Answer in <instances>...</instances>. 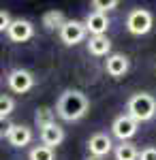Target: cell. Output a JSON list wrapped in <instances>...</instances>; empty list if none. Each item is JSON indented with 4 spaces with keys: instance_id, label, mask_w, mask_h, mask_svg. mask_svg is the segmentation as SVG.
<instances>
[{
    "instance_id": "obj_1",
    "label": "cell",
    "mask_w": 156,
    "mask_h": 160,
    "mask_svg": "<svg viewBox=\"0 0 156 160\" xmlns=\"http://www.w3.org/2000/svg\"><path fill=\"white\" fill-rule=\"evenodd\" d=\"M90 109V98L81 90H64L56 102V115L64 122L81 120Z\"/></svg>"
},
{
    "instance_id": "obj_2",
    "label": "cell",
    "mask_w": 156,
    "mask_h": 160,
    "mask_svg": "<svg viewBox=\"0 0 156 160\" xmlns=\"http://www.w3.org/2000/svg\"><path fill=\"white\" fill-rule=\"evenodd\" d=\"M126 115L133 118L137 124L150 122L156 115V98L148 92H137L133 94L126 102Z\"/></svg>"
},
{
    "instance_id": "obj_3",
    "label": "cell",
    "mask_w": 156,
    "mask_h": 160,
    "mask_svg": "<svg viewBox=\"0 0 156 160\" xmlns=\"http://www.w3.org/2000/svg\"><path fill=\"white\" fill-rule=\"evenodd\" d=\"M154 26V15L148 9H133L126 15V30L131 32L133 37H143L152 30Z\"/></svg>"
},
{
    "instance_id": "obj_4",
    "label": "cell",
    "mask_w": 156,
    "mask_h": 160,
    "mask_svg": "<svg viewBox=\"0 0 156 160\" xmlns=\"http://www.w3.org/2000/svg\"><path fill=\"white\" fill-rule=\"evenodd\" d=\"M7 86L11 88V92L15 94H26L34 88V75L26 68H13L7 75Z\"/></svg>"
},
{
    "instance_id": "obj_5",
    "label": "cell",
    "mask_w": 156,
    "mask_h": 160,
    "mask_svg": "<svg viewBox=\"0 0 156 160\" xmlns=\"http://www.w3.org/2000/svg\"><path fill=\"white\" fill-rule=\"evenodd\" d=\"M60 41L64 43V45H77V43H81L86 38V26H84V22H79V19H66L64 22V26L60 28Z\"/></svg>"
},
{
    "instance_id": "obj_6",
    "label": "cell",
    "mask_w": 156,
    "mask_h": 160,
    "mask_svg": "<svg viewBox=\"0 0 156 160\" xmlns=\"http://www.w3.org/2000/svg\"><path fill=\"white\" fill-rule=\"evenodd\" d=\"M137 130H139V124L135 122L133 118H128L126 113L124 115H118L113 120V124H111V135L116 137V139H120V143L131 141L133 137L137 135Z\"/></svg>"
},
{
    "instance_id": "obj_7",
    "label": "cell",
    "mask_w": 156,
    "mask_h": 160,
    "mask_svg": "<svg viewBox=\"0 0 156 160\" xmlns=\"http://www.w3.org/2000/svg\"><path fill=\"white\" fill-rule=\"evenodd\" d=\"M7 34H9V38L13 43H26V41H30L34 37V26L28 19L17 17V19H11V24L7 28Z\"/></svg>"
},
{
    "instance_id": "obj_8",
    "label": "cell",
    "mask_w": 156,
    "mask_h": 160,
    "mask_svg": "<svg viewBox=\"0 0 156 160\" xmlns=\"http://www.w3.org/2000/svg\"><path fill=\"white\" fill-rule=\"evenodd\" d=\"M39 137H41V145L56 149L58 145H62V141H64V128H62L60 124L51 122V124L43 126V128L39 130Z\"/></svg>"
},
{
    "instance_id": "obj_9",
    "label": "cell",
    "mask_w": 156,
    "mask_h": 160,
    "mask_svg": "<svg viewBox=\"0 0 156 160\" xmlns=\"http://www.w3.org/2000/svg\"><path fill=\"white\" fill-rule=\"evenodd\" d=\"M88 152L90 156H96V158H105L109 152H113V141L107 132H96V135L90 137L88 141Z\"/></svg>"
},
{
    "instance_id": "obj_10",
    "label": "cell",
    "mask_w": 156,
    "mask_h": 160,
    "mask_svg": "<svg viewBox=\"0 0 156 160\" xmlns=\"http://www.w3.org/2000/svg\"><path fill=\"white\" fill-rule=\"evenodd\" d=\"M128 68H131V60L124 53H111V56H107V60H105V71L113 79L124 77V75L128 73Z\"/></svg>"
},
{
    "instance_id": "obj_11",
    "label": "cell",
    "mask_w": 156,
    "mask_h": 160,
    "mask_svg": "<svg viewBox=\"0 0 156 160\" xmlns=\"http://www.w3.org/2000/svg\"><path fill=\"white\" fill-rule=\"evenodd\" d=\"M109 17L107 15H103V13H88V17L84 19V26H86V32H90V37H101V34H105L109 28Z\"/></svg>"
},
{
    "instance_id": "obj_12",
    "label": "cell",
    "mask_w": 156,
    "mask_h": 160,
    "mask_svg": "<svg viewBox=\"0 0 156 160\" xmlns=\"http://www.w3.org/2000/svg\"><path fill=\"white\" fill-rule=\"evenodd\" d=\"M7 141H9V145H13V148H26L32 141V128L26 126V124H13L11 130H9Z\"/></svg>"
},
{
    "instance_id": "obj_13",
    "label": "cell",
    "mask_w": 156,
    "mask_h": 160,
    "mask_svg": "<svg viewBox=\"0 0 156 160\" xmlns=\"http://www.w3.org/2000/svg\"><path fill=\"white\" fill-rule=\"evenodd\" d=\"M88 51L96 56V58H103V56H109L111 51V38L107 34H101V37H90L88 38Z\"/></svg>"
},
{
    "instance_id": "obj_14",
    "label": "cell",
    "mask_w": 156,
    "mask_h": 160,
    "mask_svg": "<svg viewBox=\"0 0 156 160\" xmlns=\"http://www.w3.org/2000/svg\"><path fill=\"white\" fill-rule=\"evenodd\" d=\"M64 13L62 11H56V9H51V11H47L45 15H43V19H41V24H43V28L47 30V32H60V28L64 26Z\"/></svg>"
},
{
    "instance_id": "obj_15",
    "label": "cell",
    "mask_w": 156,
    "mask_h": 160,
    "mask_svg": "<svg viewBox=\"0 0 156 160\" xmlns=\"http://www.w3.org/2000/svg\"><path fill=\"white\" fill-rule=\"evenodd\" d=\"M137 156H139V149L131 141H124V143L113 148V158L116 160H137Z\"/></svg>"
},
{
    "instance_id": "obj_16",
    "label": "cell",
    "mask_w": 156,
    "mask_h": 160,
    "mask_svg": "<svg viewBox=\"0 0 156 160\" xmlns=\"http://www.w3.org/2000/svg\"><path fill=\"white\" fill-rule=\"evenodd\" d=\"M28 160H56V152L45 145H34L28 152Z\"/></svg>"
},
{
    "instance_id": "obj_17",
    "label": "cell",
    "mask_w": 156,
    "mask_h": 160,
    "mask_svg": "<svg viewBox=\"0 0 156 160\" xmlns=\"http://www.w3.org/2000/svg\"><path fill=\"white\" fill-rule=\"evenodd\" d=\"M56 122V118H54V111L49 109V107H39L34 111V124L39 126V130L43 128V126H47V124Z\"/></svg>"
},
{
    "instance_id": "obj_18",
    "label": "cell",
    "mask_w": 156,
    "mask_h": 160,
    "mask_svg": "<svg viewBox=\"0 0 156 160\" xmlns=\"http://www.w3.org/2000/svg\"><path fill=\"white\" fill-rule=\"evenodd\" d=\"M90 7H92L96 13H103V15H107L109 11H116V9L120 7V2H118V0H94Z\"/></svg>"
},
{
    "instance_id": "obj_19",
    "label": "cell",
    "mask_w": 156,
    "mask_h": 160,
    "mask_svg": "<svg viewBox=\"0 0 156 160\" xmlns=\"http://www.w3.org/2000/svg\"><path fill=\"white\" fill-rule=\"evenodd\" d=\"M15 111V100L11 96H0V118H9Z\"/></svg>"
},
{
    "instance_id": "obj_20",
    "label": "cell",
    "mask_w": 156,
    "mask_h": 160,
    "mask_svg": "<svg viewBox=\"0 0 156 160\" xmlns=\"http://www.w3.org/2000/svg\"><path fill=\"white\" fill-rule=\"evenodd\" d=\"M11 126H13V122L9 118H0V139H7V137H9Z\"/></svg>"
},
{
    "instance_id": "obj_21",
    "label": "cell",
    "mask_w": 156,
    "mask_h": 160,
    "mask_svg": "<svg viewBox=\"0 0 156 160\" xmlns=\"http://www.w3.org/2000/svg\"><path fill=\"white\" fill-rule=\"evenodd\" d=\"M137 160H156V148H143L139 152Z\"/></svg>"
},
{
    "instance_id": "obj_22",
    "label": "cell",
    "mask_w": 156,
    "mask_h": 160,
    "mask_svg": "<svg viewBox=\"0 0 156 160\" xmlns=\"http://www.w3.org/2000/svg\"><path fill=\"white\" fill-rule=\"evenodd\" d=\"M9 24H11V15H9L7 11H2V9H0V32H7Z\"/></svg>"
},
{
    "instance_id": "obj_23",
    "label": "cell",
    "mask_w": 156,
    "mask_h": 160,
    "mask_svg": "<svg viewBox=\"0 0 156 160\" xmlns=\"http://www.w3.org/2000/svg\"><path fill=\"white\" fill-rule=\"evenodd\" d=\"M86 160H105V158H96V156H88Z\"/></svg>"
}]
</instances>
